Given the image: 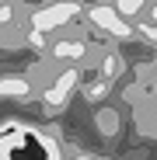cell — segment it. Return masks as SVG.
Here are the masks:
<instances>
[{"mask_svg":"<svg viewBox=\"0 0 157 160\" xmlns=\"http://www.w3.org/2000/svg\"><path fill=\"white\" fill-rule=\"evenodd\" d=\"M87 21L94 24L98 32H105V35H112V38H129L136 32V24L129 21L115 4H94L91 11H87Z\"/></svg>","mask_w":157,"mask_h":160,"instance_id":"obj_1","label":"cell"},{"mask_svg":"<svg viewBox=\"0 0 157 160\" xmlns=\"http://www.w3.org/2000/svg\"><path fill=\"white\" fill-rule=\"evenodd\" d=\"M81 14V4L73 0H56V4H45L32 14V28L39 32H56V28H66V24Z\"/></svg>","mask_w":157,"mask_h":160,"instance_id":"obj_2","label":"cell"},{"mask_svg":"<svg viewBox=\"0 0 157 160\" xmlns=\"http://www.w3.org/2000/svg\"><path fill=\"white\" fill-rule=\"evenodd\" d=\"M73 87H77V70H66V73H60V80H56V84L45 91V101L60 108V104H66V94H70Z\"/></svg>","mask_w":157,"mask_h":160,"instance_id":"obj_3","label":"cell"},{"mask_svg":"<svg viewBox=\"0 0 157 160\" xmlns=\"http://www.w3.org/2000/svg\"><path fill=\"white\" fill-rule=\"evenodd\" d=\"M24 146V132H7L0 136V160H14V153Z\"/></svg>","mask_w":157,"mask_h":160,"instance_id":"obj_4","label":"cell"},{"mask_svg":"<svg viewBox=\"0 0 157 160\" xmlns=\"http://www.w3.org/2000/svg\"><path fill=\"white\" fill-rule=\"evenodd\" d=\"M52 56L56 59H84V42H56Z\"/></svg>","mask_w":157,"mask_h":160,"instance_id":"obj_5","label":"cell"},{"mask_svg":"<svg viewBox=\"0 0 157 160\" xmlns=\"http://www.w3.org/2000/svg\"><path fill=\"white\" fill-rule=\"evenodd\" d=\"M119 73H122V59H119V56H105V59H101V77H105V80H115Z\"/></svg>","mask_w":157,"mask_h":160,"instance_id":"obj_6","label":"cell"},{"mask_svg":"<svg viewBox=\"0 0 157 160\" xmlns=\"http://www.w3.org/2000/svg\"><path fill=\"white\" fill-rule=\"evenodd\" d=\"M115 7H119L129 21H133V18L140 14V7H143V0H115Z\"/></svg>","mask_w":157,"mask_h":160,"instance_id":"obj_7","label":"cell"},{"mask_svg":"<svg viewBox=\"0 0 157 160\" xmlns=\"http://www.w3.org/2000/svg\"><path fill=\"white\" fill-rule=\"evenodd\" d=\"M11 18H14L11 4H0V24H11Z\"/></svg>","mask_w":157,"mask_h":160,"instance_id":"obj_8","label":"cell"},{"mask_svg":"<svg viewBox=\"0 0 157 160\" xmlns=\"http://www.w3.org/2000/svg\"><path fill=\"white\" fill-rule=\"evenodd\" d=\"M73 160H91V157H73Z\"/></svg>","mask_w":157,"mask_h":160,"instance_id":"obj_9","label":"cell"}]
</instances>
